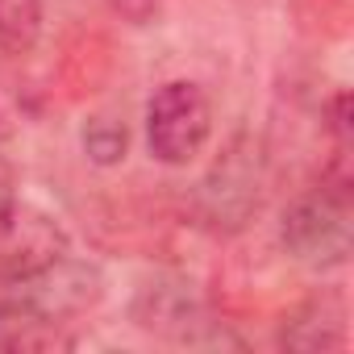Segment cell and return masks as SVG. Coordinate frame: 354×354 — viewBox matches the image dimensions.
<instances>
[{
	"instance_id": "obj_1",
	"label": "cell",
	"mask_w": 354,
	"mask_h": 354,
	"mask_svg": "<svg viewBox=\"0 0 354 354\" xmlns=\"http://www.w3.org/2000/svg\"><path fill=\"white\" fill-rule=\"evenodd\" d=\"M279 242L308 267H342L354 242V205L346 180H325L321 188L292 201L279 225Z\"/></svg>"
},
{
	"instance_id": "obj_2",
	"label": "cell",
	"mask_w": 354,
	"mask_h": 354,
	"mask_svg": "<svg viewBox=\"0 0 354 354\" xmlns=\"http://www.w3.org/2000/svg\"><path fill=\"white\" fill-rule=\"evenodd\" d=\"M213 138V104L201 84L171 80L146 104V146L162 167H188Z\"/></svg>"
},
{
	"instance_id": "obj_3",
	"label": "cell",
	"mask_w": 354,
	"mask_h": 354,
	"mask_svg": "<svg viewBox=\"0 0 354 354\" xmlns=\"http://www.w3.org/2000/svg\"><path fill=\"white\" fill-rule=\"evenodd\" d=\"M0 350L5 354H59V350H75V333L67 329V321L42 313L38 304L9 296V300H0Z\"/></svg>"
},
{
	"instance_id": "obj_4",
	"label": "cell",
	"mask_w": 354,
	"mask_h": 354,
	"mask_svg": "<svg viewBox=\"0 0 354 354\" xmlns=\"http://www.w3.org/2000/svg\"><path fill=\"white\" fill-rule=\"evenodd\" d=\"M205 217L213 225H242V217L259 205V180L246 150H230L225 162L213 167V175L205 180Z\"/></svg>"
},
{
	"instance_id": "obj_5",
	"label": "cell",
	"mask_w": 354,
	"mask_h": 354,
	"mask_svg": "<svg viewBox=\"0 0 354 354\" xmlns=\"http://www.w3.org/2000/svg\"><path fill=\"white\" fill-rule=\"evenodd\" d=\"M283 346L292 350H342L346 346V317L337 300H313L283 325Z\"/></svg>"
},
{
	"instance_id": "obj_6",
	"label": "cell",
	"mask_w": 354,
	"mask_h": 354,
	"mask_svg": "<svg viewBox=\"0 0 354 354\" xmlns=\"http://www.w3.org/2000/svg\"><path fill=\"white\" fill-rule=\"evenodd\" d=\"M42 34V0H0V63L34 50Z\"/></svg>"
},
{
	"instance_id": "obj_7",
	"label": "cell",
	"mask_w": 354,
	"mask_h": 354,
	"mask_svg": "<svg viewBox=\"0 0 354 354\" xmlns=\"http://www.w3.org/2000/svg\"><path fill=\"white\" fill-rule=\"evenodd\" d=\"M80 142H84V154L96 167H117L125 158V150H129V129L117 117H92L84 125V138Z\"/></svg>"
},
{
	"instance_id": "obj_8",
	"label": "cell",
	"mask_w": 354,
	"mask_h": 354,
	"mask_svg": "<svg viewBox=\"0 0 354 354\" xmlns=\"http://www.w3.org/2000/svg\"><path fill=\"white\" fill-rule=\"evenodd\" d=\"M13 217H17V188H13V175L0 167V238H5Z\"/></svg>"
},
{
	"instance_id": "obj_9",
	"label": "cell",
	"mask_w": 354,
	"mask_h": 354,
	"mask_svg": "<svg viewBox=\"0 0 354 354\" xmlns=\"http://www.w3.org/2000/svg\"><path fill=\"white\" fill-rule=\"evenodd\" d=\"M158 5H162V0H113V9H117V13H121L125 21H133V26L150 21Z\"/></svg>"
}]
</instances>
